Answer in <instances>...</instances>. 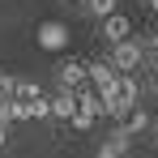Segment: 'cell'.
Wrapping results in <instances>:
<instances>
[{"mask_svg":"<svg viewBox=\"0 0 158 158\" xmlns=\"http://www.w3.org/2000/svg\"><path fill=\"white\" fill-rule=\"evenodd\" d=\"M111 69L115 73H137L141 69V43L137 39H120V43H111Z\"/></svg>","mask_w":158,"mask_h":158,"instance_id":"6da1fadb","label":"cell"},{"mask_svg":"<svg viewBox=\"0 0 158 158\" xmlns=\"http://www.w3.org/2000/svg\"><path fill=\"white\" fill-rule=\"evenodd\" d=\"M56 85H64V90H81V85H90L85 64H81L77 56H64V60L56 64Z\"/></svg>","mask_w":158,"mask_h":158,"instance_id":"7a4b0ae2","label":"cell"},{"mask_svg":"<svg viewBox=\"0 0 158 158\" xmlns=\"http://www.w3.org/2000/svg\"><path fill=\"white\" fill-rule=\"evenodd\" d=\"M128 145H132V137L124 128H120V124H115V128L107 132L103 141H98V150H94V158H124L128 154Z\"/></svg>","mask_w":158,"mask_h":158,"instance_id":"3957f363","label":"cell"},{"mask_svg":"<svg viewBox=\"0 0 158 158\" xmlns=\"http://www.w3.org/2000/svg\"><path fill=\"white\" fill-rule=\"evenodd\" d=\"M52 98V120H73V111H77V90H64V85H56Z\"/></svg>","mask_w":158,"mask_h":158,"instance_id":"277c9868","label":"cell"},{"mask_svg":"<svg viewBox=\"0 0 158 158\" xmlns=\"http://www.w3.org/2000/svg\"><path fill=\"white\" fill-rule=\"evenodd\" d=\"M64 43H69V26H64V22H43V26H39V47L60 52Z\"/></svg>","mask_w":158,"mask_h":158,"instance_id":"5b68a950","label":"cell"},{"mask_svg":"<svg viewBox=\"0 0 158 158\" xmlns=\"http://www.w3.org/2000/svg\"><path fill=\"white\" fill-rule=\"evenodd\" d=\"M85 77H90V85H94V90H107V85H115V77H120V73L111 69V60H90V64H85Z\"/></svg>","mask_w":158,"mask_h":158,"instance_id":"8992f818","label":"cell"},{"mask_svg":"<svg viewBox=\"0 0 158 158\" xmlns=\"http://www.w3.org/2000/svg\"><path fill=\"white\" fill-rule=\"evenodd\" d=\"M103 39H107V43L132 39V22L124 17V13H107V17H103Z\"/></svg>","mask_w":158,"mask_h":158,"instance_id":"52a82bcc","label":"cell"},{"mask_svg":"<svg viewBox=\"0 0 158 158\" xmlns=\"http://www.w3.org/2000/svg\"><path fill=\"white\" fill-rule=\"evenodd\" d=\"M120 128L128 132V137H137V132H150V128H154V120H150V111H141V103H137L128 115L120 120Z\"/></svg>","mask_w":158,"mask_h":158,"instance_id":"ba28073f","label":"cell"},{"mask_svg":"<svg viewBox=\"0 0 158 158\" xmlns=\"http://www.w3.org/2000/svg\"><path fill=\"white\" fill-rule=\"evenodd\" d=\"M39 94H43V85H39V81H30V77H13V98H17V103H34Z\"/></svg>","mask_w":158,"mask_h":158,"instance_id":"9c48e42d","label":"cell"},{"mask_svg":"<svg viewBox=\"0 0 158 158\" xmlns=\"http://www.w3.org/2000/svg\"><path fill=\"white\" fill-rule=\"evenodd\" d=\"M137 43H141V64H150V60H158V30H150V34H141Z\"/></svg>","mask_w":158,"mask_h":158,"instance_id":"30bf717a","label":"cell"},{"mask_svg":"<svg viewBox=\"0 0 158 158\" xmlns=\"http://www.w3.org/2000/svg\"><path fill=\"white\" fill-rule=\"evenodd\" d=\"M81 4H85V13L98 17V22H103L107 13H115V0H81Z\"/></svg>","mask_w":158,"mask_h":158,"instance_id":"8fae6325","label":"cell"},{"mask_svg":"<svg viewBox=\"0 0 158 158\" xmlns=\"http://www.w3.org/2000/svg\"><path fill=\"white\" fill-rule=\"evenodd\" d=\"M141 94H158V60L145 64V85H141Z\"/></svg>","mask_w":158,"mask_h":158,"instance_id":"7c38bea8","label":"cell"},{"mask_svg":"<svg viewBox=\"0 0 158 158\" xmlns=\"http://www.w3.org/2000/svg\"><path fill=\"white\" fill-rule=\"evenodd\" d=\"M69 124H73V128H77V132H90V128H94V124H98V120H94L90 111H73V120H69Z\"/></svg>","mask_w":158,"mask_h":158,"instance_id":"4fadbf2b","label":"cell"},{"mask_svg":"<svg viewBox=\"0 0 158 158\" xmlns=\"http://www.w3.org/2000/svg\"><path fill=\"white\" fill-rule=\"evenodd\" d=\"M4 103H13V77L9 73H0V107Z\"/></svg>","mask_w":158,"mask_h":158,"instance_id":"5bb4252c","label":"cell"},{"mask_svg":"<svg viewBox=\"0 0 158 158\" xmlns=\"http://www.w3.org/2000/svg\"><path fill=\"white\" fill-rule=\"evenodd\" d=\"M0 145H9V120H0Z\"/></svg>","mask_w":158,"mask_h":158,"instance_id":"9a60e30c","label":"cell"},{"mask_svg":"<svg viewBox=\"0 0 158 158\" xmlns=\"http://www.w3.org/2000/svg\"><path fill=\"white\" fill-rule=\"evenodd\" d=\"M145 4H150V9H154V13H158V0H145Z\"/></svg>","mask_w":158,"mask_h":158,"instance_id":"2e32d148","label":"cell"}]
</instances>
